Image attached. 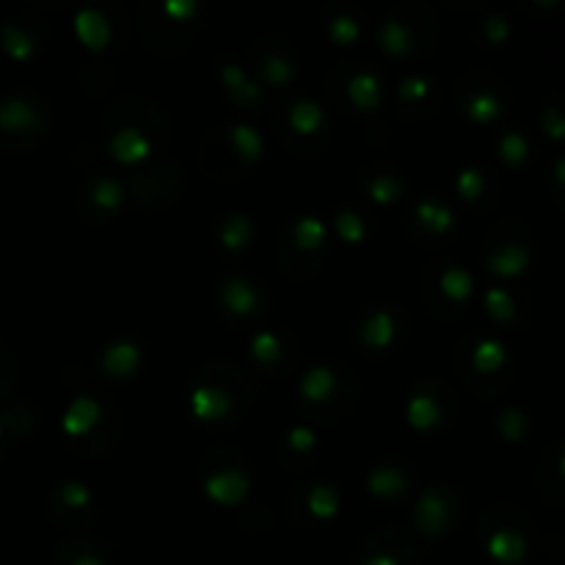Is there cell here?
Returning <instances> with one entry per match:
<instances>
[{
  "label": "cell",
  "mask_w": 565,
  "mask_h": 565,
  "mask_svg": "<svg viewBox=\"0 0 565 565\" xmlns=\"http://www.w3.org/2000/svg\"><path fill=\"white\" fill-rule=\"evenodd\" d=\"M248 392L246 379L237 367H224V364H213L207 370H199L196 373V384H193L191 392V403L193 412H196L199 419L204 423H221V419L235 417L232 423H237L241 417V403L243 408L248 406Z\"/></svg>",
  "instance_id": "6da1fadb"
},
{
  "label": "cell",
  "mask_w": 565,
  "mask_h": 565,
  "mask_svg": "<svg viewBox=\"0 0 565 565\" xmlns=\"http://www.w3.org/2000/svg\"><path fill=\"white\" fill-rule=\"evenodd\" d=\"M50 114L31 94H9L0 99V141L9 147H31L47 132Z\"/></svg>",
  "instance_id": "7a4b0ae2"
},
{
  "label": "cell",
  "mask_w": 565,
  "mask_h": 565,
  "mask_svg": "<svg viewBox=\"0 0 565 565\" xmlns=\"http://www.w3.org/2000/svg\"><path fill=\"white\" fill-rule=\"evenodd\" d=\"M417 546L397 530H384L364 541L353 565H412Z\"/></svg>",
  "instance_id": "3957f363"
},
{
  "label": "cell",
  "mask_w": 565,
  "mask_h": 565,
  "mask_svg": "<svg viewBox=\"0 0 565 565\" xmlns=\"http://www.w3.org/2000/svg\"><path fill=\"white\" fill-rule=\"evenodd\" d=\"M450 497H452L450 491L439 489V491H430V494L419 502L414 519H417V524L425 530V533L430 535L447 533V527L452 524V516H456Z\"/></svg>",
  "instance_id": "277c9868"
},
{
  "label": "cell",
  "mask_w": 565,
  "mask_h": 565,
  "mask_svg": "<svg viewBox=\"0 0 565 565\" xmlns=\"http://www.w3.org/2000/svg\"><path fill=\"white\" fill-rule=\"evenodd\" d=\"M207 467L213 469V475H210V478H204V486H207L210 497H213L215 502H224L226 505V502H235L237 497L246 491L248 478H246V472H243L241 463L232 461V467L221 469L218 463H215V458H210Z\"/></svg>",
  "instance_id": "5b68a950"
},
{
  "label": "cell",
  "mask_w": 565,
  "mask_h": 565,
  "mask_svg": "<svg viewBox=\"0 0 565 565\" xmlns=\"http://www.w3.org/2000/svg\"><path fill=\"white\" fill-rule=\"evenodd\" d=\"M259 309V290L243 279H232L221 285V312H232L235 318H248Z\"/></svg>",
  "instance_id": "8992f818"
},
{
  "label": "cell",
  "mask_w": 565,
  "mask_h": 565,
  "mask_svg": "<svg viewBox=\"0 0 565 565\" xmlns=\"http://www.w3.org/2000/svg\"><path fill=\"white\" fill-rule=\"evenodd\" d=\"M285 114H287V130L296 132V136H303V138L318 136L326 125L323 110H320L318 105L307 97H298L296 103L287 105Z\"/></svg>",
  "instance_id": "52a82bcc"
},
{
  "label": "cell",
  "mask_w": 565,
  "mask_h": 565,
  "mask_svg": "<svg viewBox=\"0 0 565 565\" xmlns=\"http://www.w3.org/2000/svg\"><path fill=\"white\" fill-rule=\"evenodd\" d=\"M55 500H58V508H53V511L55 516H58V522H64L66 513H88V516L94 513L92 497H88V491L77 483L61 486V489L53 494V502Z\"/></svg>",
  "instance_id": "ba28073f"
},
{
  "label": "cell",
  "mask_w": 565,
  "mask_h": 565,
  "mask_svg": "<svg viewBox=\"0 0 565 565\" xmlns=\"http://www.w3.org/2000/svg\"><path fill=\"white\" fill-rule=\"evenodd\" d=\"M53 565H105L103 550L88 541H70L61 550H55Z\"/></svg>",
  "instance_id": "9c48e42d"
},
{
  "label": "cell",
  "mask_w": 565,
  "mask_h": 565,
  "mask_svg": "<svg viewBox=\"0 0 565 565\" xmlns=\"http://www.w3.org/2000/svg\"><path fill=\"white\" fill-rule=\"evenodd\" d=\"M348 97L359 105V108H375L381 99V83L375 72H362V75L351 77L345 83Z\"/></svg>",
  "instance_id": "30bf717a"
},
{
  "label": "cell",
  "mask_w": 565,
  "mask_h": 565,
  "mask_svg": "<svg viewBox=\"0 0 565 565\" xmlns=\"http://www.w3.org/2000/svg\"><path fill=\"white\" fill-rule=\"evenodd\" d=\"M436 292L450 303H461L472 292V279H469L467 270L450 268L436 279Z\"/></svg>",
  "instance_id": "8fae6325"
},
{
  "label": "cell",
  "mask_w": 565,
  "mask_h": 565,
  "mask_svg": "<svg viewBox=\"0 0 565 565\" xmlns=\"http://www.w3.org/2000/svg\"><path fill=\"white\" fill-rule=\"evenodd\" d=\"M121 199H125V188H121V182H116L114 174H103L97 182H94V191L92 196H88V202H92L97 210H103L105 215L108 210L119 207Z\"/></svg>",
  "instance_id": "7c38bea8"
},
{
  "label": "cell",
  "mask_w": 565,
  "mask_h": 565,
  "mask_svg": "<svg viewBox=\"0 0 565 565\" xmlns=\"http://www.w3.org/2000/svg\"><path fill=\"white\" fill-rule=\"evenodd\" d=\"M524 263H527V252L516 241L497 243L494 254H491V268L497 274H516L519 268H524Z\"/></svg>",
  "instance_id": "4fadbf2b"
},
{
  "label": "cell",
  "mask_w": 565,
  "mask_h": 565,
  "mask_svg": "<svg viewBox=\"0 0 565 565\" xmlns=\"http://www.w3.org/2000/svg\"><path fill=\"white\" fill-rule=\"evenodd\" d=\"M395 337V323H392V312H375L370 315L367 326L362 329V340L364 345L373 348H384L386 342Z\"/></svg>",
  "instance_id": "5bb4252c"
},
{
  "label": "cell",
  "mask_w": 565,
  "mask_h": 565,
  "mask_svg": "<svg viewBox=\"0 0 565 565\" xmlns=\"http://www.w3.org/2000/svg\"><path fill=\"white\" fill-rule=\"evenodd\" d=\"M463 88H472V99H467V110H469V116H472V119H480V121H486V119H494L497 114H500V108H502V103H500V97H497L494 92H483V88H475V86H463Z\"/></svg>",
  "instance_id": "9a60e30c"
},
{
  "label": "cell",
  "mask_w": 565,
  "mask_h": 565,
  "mask_svg": "<svg viewBox=\"0 0 565 565\" xmlns=\"http://www.w3.org/2000/svg\"><path fill=\"white\" fill-rule=\"evenodd\" d=\"M103 362H105V367L110 370V373L119 375V379H125L127 373H132V370H136L138 351L132 345H127V342H119L116 348L105 351Z\"/></svg>",
  "instance_id": "2e32d148"
},
{
  "label": "cell",
  "mask_w": 565,
  "mask_h": 565,
  "mask_svg": "<svg viewBox=\"0 0 565 565\" xmlns=\"http://www.w3.org/2000/svg\"><path fill=\"white\" fill-rule=\"evenodd\" d=\"M312 497L309 500H303V505H307V513H312V516L318 519H326L331 516V513L337 511V491L331 489L329 483H312Z\"/></svg>",
  "instance_id": "e0dca14e"
},
{
  "label": "cell",
  "mask_w": 565,
  "mask_h": 565,
  "mask_svg": "<svg viewBox=\"0 0 565 565\" xmlns=\"http://www.w3.org/2000/svg\"><path fill=\"white\" fill-rule=\"evenodd\" d=\"M373 491L379 497H397L406 491V478L395 467H381L373 475Z\"/></svg>",
  "instance_id": "ac0fdd59"
},
{
  "label": "cell",
  "mask_w": 565,
  "mask_h": 565,
  "mask_svg": "<svg viewBox=\"0 0 565 565\" xmlns=\"http://www.w3.org/2000/svg\"><path fill=\"white\" fill-rule=\"evenodd\" d=\"M419 221H423L425 226H430V230H445V226H450L452 215L447 213V210L434 207V204H423V207H419Z\"/></svg>",
  "instance_id": "d6986e66"
},
{
  "label": "cell",
  "mask_w": 565,
  "mask_h": 565,
  "mask_svg": "<svg viewBox=\"0 0 565 565\" xmlns=\"http://www.w3.org/2000/svg\"><path fill=\"white\" fill-rule=\"evenodd\" d=\"M11 384H14V367H11V359L6 356V351L0 348V397L9 395Z\"/></svg>",
  "instance_id": "ffe728a7"
},
{
  "label": "cell",
  "mask_w": 565,
  "mask_h": 565,
  "mask_svg": "<svg viewBox=\"0 0 565 565\" xmlns=\"http://www.w3.org/2000/svg\"><path fill=\"white\" fill-rule=\"evenodd\" d=\"M6 428H14V419L11 414H0V452H3V439H6Z\"/></svg>",
  "instance_id": "44dd1931"
}]
</instances>
